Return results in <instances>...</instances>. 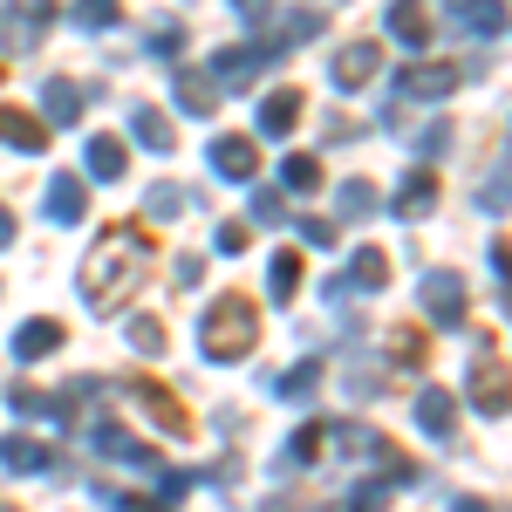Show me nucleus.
Listing matches in <instances>:
<instances>
[{
  "instance_id": "37",
  "label": "nucleus",
  "mask_w": 512,
  "mask_h": 512,
  "mask_svg": "<svg viewBox=\"0 0 512 512\" xmlns=\"http://www.w3.org/2000/svg\"><path fill=\"white\" fill-rule=\"evenodd\" d=\"M280 212H287V198H280V192H253V219H260V226H274Z\"/></svg>"
},
{
  "instance_id": "20",
  "label": "nucleus",
  "mask_w": 512,
  "mask_h": 512,
  "mask_svg": "<svg viewBox=\"0 0 512 512\" xmlns=\"http://www.w3.org/2000/svg\"><path fill=\"white\" fill-rule=\"evenodd\" d=\"M89 178H123L130 171V151H123V137H89Z\"/></svg>"
},
{
  "instance_id": "17",
  "label": "nucleus",
  "mask_w": 512,
  "mask_h": 512,
  "mask_svg": "<svg viewBox=\"0 0 512 512\" xmlns=\"http://www.w3.org/2000/svg\"><path fill=\"white\" fill-rule=\"evenodd\" d=\"M41 212L55 219V226H76L82 212H89V192H82V178H55L48 198H41Z\"/></svg>"
},
{
  "instance_id": "24",
  "label": "nucleus",
  "mask_w": 512,
  "mask_h": 512,
  "mask_svg": "<svg viewBox=\"0 0 512 512\" xmlns=\"http://www.w3.org/2000/svg\"><path fill=\"white\" fill-rule=\"evenodd\" d=\"M41 110H48V123H76V117H82V89L55 76L48 89H41Z\"/></svg>"
},
{
  "instance_id": "36",
  "label": "nucleus",
  "mask_w": 512,
  "mask_h": 512,
  "mask_svg": "<svg viewBox=\"0 0 512 512\" xmlns=\"http://www.w3.org/2000/svg\"><path fill=\"white\" fill-rule=\"evenodd\" d=\"M492 267H499V280H506L499 301H506V315H512V246H506V239H492Z\"/></svg>"
},
{
  "instance_id": "33",
  "label": "nucleus",
  "mask_w": 512,
  "mask_h": 512,
  "mask_svg": "<svg viewBox=\"0 0 512 512\" xmlns=\"http://www.w3.org/2000/svg\"><path fill=\"white\" fill-rule=\"evenodd\" d=\"M76 21H82V28H110V21H117V0H82Z\"/></svg>"
},
{
  "instance_id": "29",
  "label": "nucleus",
  "mask_w": 512,
  "mask_h": 512,
  "mask_svg": "<svg viewBox=\"0 0 512 512\" xmlns=\"http://www.w3.org/2000/svg\"><path fill=\"white\" fill-rule=\"evenodd\" d=\"M280 185H287V192H315V185H321V164L315 158H287V164H280Z\"/></svg>"
},
{
  "instance_id": "8",
  "label": "nucleus",
  "mask_w": 512,
  "mask_h": 512,
  "mask_svg": "<svg viewBox=\"0 0 512 512\" xmlns=\"http://www.w3.org/2000/svg\"><path fill=\"white\" fill-rule=\"evenodd\" d=\"M376 69H383V48H376V41H349V48L335 55V69H328V76H335L342 96H355V89H369V82H376Z\"/></svg>"
},
{
  "instance_id": "1",
  "label": "nucleus",
  "mask_w": 512,
  "mask_h": 512,
  "mask_svg": "<svg viewBox=\"0 0 512 512\" xmlns=\"http://www.w3.org/2000/svg\"><path fill=\"white\" fill-rule=\"evenodd\" d=\"M144 274H151V239L137 226H110L89 246V260H82V301L96 315H117L123 301L144 287Z\"/></svg>"
},
{
  "instance_id": "41",
  "label": "nucleus",
  "mask_w": 512,
  "mask_h": 512,
  "mask_svg": "<svg viewBox=\"0 0 512 512\" xmlns=\"http://www.w3.org/2000/svg\"><path fill=\"white\" fill-rule=\"evenodd\" d=\"M417 151H424V158H437V151H451V130H444V123H437V130H424V137H417Z\"/></svg>"
},
{
  "instance_id": "28",
  "label": "nucleus",
  "mask_w": 512,
  "mask_h": 512,
  "mask_svg": "<svg viewBox=\"0 0 512 512\" xmlns=\"http://www.w3.org/2000/svg\"><path fill=\"white\" fill-rule=\"evenodd\" d=\"M123 335H130V349H137V355H158L164 349V321H151V315H130Z\"/></svg>"
},
{
  "instance_id": "13",
  "label": "nucleus",
  "mask_w": 512,
  "mask_h": 512,
  "mask_svg": "<svg viewBox=\"0 0 512 512\" xmlns=\"http://www.w3.org/2000/svg\"><path fill=\"white\" fill-rule=\"evenodd\" d=\"M396 219H424V212H431L437 205V171H424V164H417V171H403V185H396Z\"/></svg>"
},
{
  "instance_id": "6",
  "label": "nucleus",
  "mask_w": 512,
  "mask_h": 512,
  "mask_svg": "<svg viewBox=\"0 0 512 512\" xmlns=\"http://www.w3.org/2000/svg\"><path fill=\"white\" fill-rule=\"evenodd\" d=\"M458 82H465V69H451V62H417V69L396 76V96H403V103H437V96H451Z\"/></svg>"
},
{
  "instance_id": "32",
  "label": "nucleus",
  "mask_w": 512,
  "mask_h": 512,
  "mask_svg": "<svg viewBox=\"0 0 512 512\" xmlns=\"http://www.w3.org/2000/svg\"><path fill=\"white\" fill-rule=\"evenodd\" d=\"M144 205H151V219H178V212H185L192 198L178 192V185H151V198H144Z\"/></svg>"
},
{
  "instance_id": "34",
  "label": "nucleus",
  "mask_w": 512,
  "mask_h": 512,
  "mask_svg": "<svg viewBox=\"0 0 512 512\" xmlns=\"http://www.w3.org/2000/svg\"><path fill=\"white\" fill-rule=\"evenodd\" d=\"M478 205H485V212H512V178H506V171H499V178L478 192Z\"/></svg>"
},
{
  "instance_id": "9",
  "label": "nucleus",
  "mask_w": 512,
  "mask_h": 512,
  "mask_svg": "<svg viewBox=\"0 0 512 512\" xmlns=\"http://www.w3.org/2000/svg\"><path fill=\"white\" fill-rule=\"evenodd\" d=\"M383 280H390V253L383 246H355L349 274H335V301H342V287L349 294H383Z\"/></svg>"
},
{
  "instance_id": "38",
  "label": "nucleus",
  "mask_w": 512,
  "mask_h": 512,
  "mask_svg": "<svg viewBox=\"0 0 512 512\" xmlns=\"http://www.w3.org/2000/svg\"><path fill=\"white\" fill-rule=\"evenodd\" d=\"M246 246H253V233H246V226H233V219H226V226H219V253H246Z\"/></svg>"
},
{
  "instance_id": "35",
  "label": "nucleus",
  "mask_w": 512,
  "mask_h": 512,
  "mask_svg": "<svg viewBox=\"0 0 512 512\" xmlns=\"http://www.w3.org/2000/svg\"><path fill=\"white\" fill-rule=\"evenodd\" d=\"M396 362H403V369L424 362V335H417V328H396Z\"/></svg>"
},
{
  "instance_id": "31",
  "label": "nucleus",
  "mask_w": 512,
  "mask_h": 512,
  "mask_svg": "<svg viewBox=\"0 0 512 512\" xmlns=\"http://www.w3.org/2000/svg\"><path fill=\"white\" fill-rule=\"evenodd\" d=\"M321 444H328V424H308V431L287 444V458H294V465H315V458H321Z\"/></svg>"
},
{
  "instance_id": "10",
  "label": "nucleus",
  "mask_w": 512,
  "mask_h": 512,
  "mask_svg": "<svg viewBox=\"0 0 512 512\" xmlns=\"http://www.w3.org/2000/svg\"><path fill=\"white\" fill-rule=\"evenodd\" d=\"M424 308H431V321H444V328H458L465 321V280L458 274H424Z\"/></svg>"
},
{
  "instance_id": "42",
  "label": "nucleus",
  "mask_w": 512,
  "mask_h": 512,
  "mask_svg": "<svg viewBox=\"0 0 512 512\" xmlns=\"http://www.w3.org/2000/svg\"><path fill=\"white\" fill-rule=\"evenodd\" d=\"M185 492H192V478H185V472H164L158 478V499H185Z\"/></svg>"
},
{
  "instance_id": "3",
  "label": "nucleus",
  "mask_w": 512,
  "mask_h": 512,
  "mask_svg": "<svg viewBox=\"0 0 512 512\" xmlns=\"http://www.w3.org/2000/svg\"><path fill=\"white\" fill-rule=\"evenodd\" d=\"M465 396H472V410H485V417H506V410H512V369L499 362V349H478L472 355Z\"/></svg>"
},
{
  "instance_id": "14",
  "label": "nucleus",
  "mask_w": 512,
  "mask_h": 512,
  "mask_svg": "<svg viewBox=\"0 0 512 512\" xmlns=\"http://www.w3.org/2000/svg\"><path fill=\"white\" fill-rule=\"evenodd\" d=\"M171 89H178V110L185 117H212L219 110V82L198 76V69H171Z\"/></svg>"
},
{
  "instance_id": "5",
  "label": "nucleus",
  "mask_w": 512,
  "mask_h": 512,
  "mask_svg": "<svg viewBox=\"0 0 512 512\" xmlns=\"http://www.w3.org/2000/svg\"><path fill=\"white\" fill-rule=\"evenodd\" d=\"M48 28H55V7H48V0H21V7L7 0V7H0V48H14V55H28Z\"/></svg>"
},
{
  "instance_id": "30",
  "label": "nucleus",
  "mask_w": 512,
  "mask_h": 512,
  "mask_svg": "<svg viewBox=\"0 0 512 512\" xmlns=\"http://www.w3.org/2000/svg\"><path fill=\"white\" fill-rule=\"evenodd\" d=\"M301 294V253H280L274 260V301H294Z\"/></svg>"
},
{
  "instance_id": "22",
  "label": "nucleus",
  "mask_w": 512,
  "mask_h": 512,
  "mask_svg": "<svg viewBox=\"0 0 512 512\" xmlns=\"http://www.w3.org/2000/svg\"><path fill=\"white\" fill-rule=\"evenodd\" d=\"M96 451H103L110 465H151V451H144L130 431H117V424H103V431H96Z\"/></svg>"
},
{
  "instance_id": "26",
  "label": "nucleus",
  "mask_w": 512,
  "mask_h": 512,
  "mask_svg": "<svg viewBox=\"0 0 512 512\" xmlns=\"http://www.w3.org/2000/svg\"><path fill=\"white\" fill-rule=\"evenodd\" d=\"M458 21L472 35H499L506 28V0H458Z\"/></svg>"
},
{
  "instance_id": "25",
  "label": "nucleus",
  "mask_w": 512,
  "mask_h": 512,
  "mask_svg": "<svg viewBox=\"0 0 512 512\" xmlns=\"http://www.w3.org/2000/svg\"><path fill=\"white\" fill-rule=\"evenodd\" d=\"M315 390H321V362H315V355L294 362V369L280 376V403H315Z\"/></svg>"
},
{
  "instance_id": "2",
  "label": "nucleus",
  "mask_w": 512,
  "mask_h": 512,
  "mask_svg": "<svg viewBox=\"0 0 512 512\" xmlns=\"http://www.w3.org/2000/svg\"><path fill=\"white\" fill-rule=\"evenodd\" d=\"M198 342H205L212 362H246L253 342H260V308H253V301H239V294L212 301L205 321H198Z\"/></svg>"
},
{
  "instance_id": "39",
  "label": "nucleus",
  "mask_w": 512,
  "mask_h": 512,
  "mask_svg": "<svg viewBox=\"0 0 512 512\" xmlns=\"http://www.w3.org/2000/svg\"><path fill=\"white\" fill-rule=\"evenodd\" d=\"M294 233L308 239V246H335V226H328V219H301V226H294Z\"/></svg>"
},
{
  "instance_id": "4",
  "label": "nucleus",
  "mask_w": 512,
  "mask_h": 512,
  "mask_svg": "<svg viewBox=\"0 0 512 512\" xmlns=\"http://www.w3.org/2000/svg\"><path fill=\"white\" fill-rule=\"evenodd\" d=\"M280 55H287V41L267 35V41H246V48H219V55H212V69H219L226 89H246V82L260 76L267 62H280Z\"/></svg>"
},
{
  "instance_id": "15",
  "label": "nucleus",
  "mask_w": 512,
  "mask_h": 512,
  "mask_svg": "<svg viewBox=\"0 0 512 512\" xmlns=\"http://www.w3.org/2000/svg\"><path fill=\"white\" fill-rule=\"evenodd\" d=\"M417 431L424 437H451L458 431V396L451 390H424L417 396Z\"/></svg>"
},
{
  "instance_id": "43",
  "label": "nucleus",
  "mask_w": 512,
  "mask_h": 512,
  "mask_svg": "<svg viewBox=\"0 0 512 512\" xmlns=\"http://www.w3.org/2000/svg\"><path fill=\"white\" fill-rule=\"evenodd\" d=\"M7 239H14V212L0 205V246H7Z\"/></svg>"
},
{
  "instance_id": "23",
  "label": "nucleus",
  "mask_w": 512,
  "mask_h": 512,
  "mask_svg": "<svg viewBox=\"0 0 512 512\" xmlns=\"http://www.w3.org/2000/svg\"><path fill=\"white\" fill-rule=\"evenodd\" d=\"M130 130H137V144H144V151H171V144H178V130H171L164 110H151V103H144V110H130Z\"/></svg>"
},
{
  "instance_id": "7",
  "label": "nucleus",
  "mask_w": 512,
  "mask_h": 512,
  "mask_svg": "<svg viewBox=\"0 0 512 512\" xmlns=\"http://www.w3.org/2000/svg\"><path fill=\"white\" fill-rule=\"evenodd\" d=\"M123 396H130V403H137L144 417H158V424H164L171 437H185V431H192V417H185V403H178V396L164 390V383H144V376H137V383H123Z\"/></svg>"
},
{
  "instance_id": "16",
  "label": "nucleus",
  "mask_w": 512,
  "mask_h": 512,
  "mask_svg": "<svg viewBox=\"0 0 512 512\" xmlns=\"http://www.w3.org/2000/svg\"><path fill=\"white\" fill-rule=\"evenodd\" d=\"M0 144H14V151L35 158V151H48V123H35L28 110H7V103H0Z\"/></svg>"
},
{
  "instance_id": "12",
  "label": "nucleus",
  "mask_w": 512,
  "mask_h": 512,
  "mask_svg": "<svg viewBox=\"0 0 512 512\" xmlns=\"http://www.w3.org/2000/svg\"><path fill=\"white\" fill-rule=\"evenodd\" d=\"M390 35L403 41V48H431V7L424 0H390Z\"/></svg>"
},
{
  "instance_id": "40",
  "label": "nucleus",
  "mask_w": 512,
  "mask_h": 512,
  "mask_svg": "<svg viewBox=\"0 0 512 512\" xmlns=\"http://www.w3.org/2000/svg\"><path fill=\"white\" fill-rule=\"evenodd\" d=\"M233 7H239V21H246V28H260V21L274 14V0H233Z\"/></svg>"
},
{
  "instance_id": "21",
  "label": "nucleus",
  "mask_w": 512,
  "mask_h": 512,
  "mask_svg": "<svg viewBox=\"0 0 512 512\" xmlns=\"http://www.w3.org/2000/svg\"><path fill=\"white\" fill-rule=\"evenodd\" d=\"M55 342H62V328H55V321H21V328H14V355H21V362L55 355Z\"/></svg>"
},
{
  "instance_id": "18",
  "label": "nucleus",
  "mask_w": 512,
  "mask_h": 512,
  "mask_svg": "<svg viewBox=\"0 0 512 512\" xmlns=\"http://www.w3.org/2000/svg\"><path fill=\"white\" fill-rule=\"evenodd\" d=\"M0 465H7V472H21V478H41L55 458H48V444H41V437H7V444H0Z\"/></svg>"
},
{
  "instance_id": "19",
  "label": "nucleus",
  "mask_w": 512,
  "mask_h": 512,
  "mask_svg": "<svg viewBox=\"0 0 512 512\" xmlns=\"http://www.w3.org/2000/svg\"><path fill=\"white\" fill-rule=\"evenodd\" d=\"M294 123H301V89H274L260 103V137H287Z\"/></svg>"
},
{
  "instance_id": "27",
  "label": "nucleus",
  "mask_w": 512,
  "mask_h": 512,
  "mask_svg": "<svg viewBox=\"0 0 512 512\" xmlns=\"http://www.w3.org/2000/svg\"><path fill=\"white\" fill-rule=\"evenodd\" d=\"M335 212H342V219H369V212H376V185H369V178H342V192H335Z\"/></svg>"
},
{
  "instance_id": "11",
  "label": "nucleus",
  "mask_w": 512,
  "mask_h": 512,
  "mask_svg": "<svg viewBox=\"0 0 512 512\" xmlns=\"http://www.w3.org/2000/svg\"><path fill=\"white\" fill-rule=\"evenodd\" d=\"M212 171H219V178H233V185H246V178L260 171L253 137H212Z\"/></svg>"
}]
</instances>
